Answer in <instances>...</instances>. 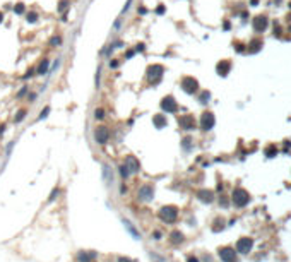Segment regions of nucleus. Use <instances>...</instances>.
I'll use <instances>...</instances> for the list:
<instances>
[{"mask_svg": "<svg viewBox=\"0 0 291 262\" xmlns=\"http://www.w3.org/2000/svg\"><path fill=\"white\" fill-rule=\"evenodd\" d=\"M159 218L164 223H175L176 218H178V209L175 206H164V207L159 209Z\"/></svg>", "mask_w": 291, "mask_h": 262, "instance_id": "obj_1", "label": "nucleus"}, {"mask_svg": "<svg viewBox=\"0 0 291 262\" xmlns=\"http://www.w3.org/2000/svg\"><path fill=\"white\" fill-rule=\"evenodd\" d=\"M163 72H164L163 65L154 63V65H151V67L147 69V77L153 81V84H158L159 81H161V75H163Z\"/></svg>", "mask_w": 291, "mask_h": 262, "instance_id": "obj_2", "label": "nucleus"}, {"mask_svg": "<svg viewBox=\"0 0 291 262\" xmlns=\"http://www.w3.org/2000/svg\"><path fill=\"white\" fill-rule=\"evenodd\" d=\"M182 88H183L185 93L194 94V93L199 89V82H197V79H194V77H183L182 79Z\"/></svg>", "mask_w": 291, "mask_h": 262, "instance_id": "obj_3", "label": "nucleus"}, {"mask_svg": "<svg viewBox=\"0 0 291 262\" xmlns=\"http://www.w3.org/2000/svg\"><path fill=\"white\" fill-rule=\"evenodd\" d=\"M248 200H250V197H248V194H247L243 189H235V192H233V202L238 206V207L245 206Z\"/></svg>", "mask_w": 291, "mask_h": 262, "instance_id": "obj_4", "label": "nucleus"}, {"mask_svg": "<svg viewBox=\"0 0 291 262\" xmlns=\"http://www.w3.org/2000/svg\"><path fill=\"white\" fill-rule=\"evenodd\" d=\"M154 197V189L153 185H142L141 189H139L137 192V199L142 200V202H147V200H151Z\"/></svg>", "mask_w": 291, "mask_h": 262, "instance_id": "obj_5", "label": "nucleus"}, {"mask_svg": "<svg viewBox=\"0 0 291 262\" xmlns=\"http://www.w3.org/2000/svg\"><path fill=\"white\" fill-rule=\"evenodd\" d=\"M161 108H163L166 113H175V111L178 110V105H176V101H175L173 96H164L163 100H161Z\"/></svg>", "mask_w": 291, "mask_h": 262, "instance_id": "obj_6", "label": "nucleus"}, {"mask_svg": "<svg viewBox=\"0 0 291 262\" xmlns=\"http://www.w3.org/2000/svg\"><path fill=\"white\" fill-rule=\"evenodd\" d=\"M94 139H96V142L98 144H106L108 142V139H110V130L106 129V127H98L94 130Z\"/></svg>", "mask_w": 291, "mask_h": 262, "instance_id": "obj_7", "label": "nucleus"}, {"mask_svg": "<svg viewBox=\"0 0 291 262\" xmlns=\"http://www.w3.org/2000/svg\"><path fill=\"white\" fill-rule=\"evenodd\" d=\"M214 115H212L211 111H206V113H202L201 117V129L202 130H211L212 127H214Z\"/></svg>", "mask_w": 291, "mask_h": 262, "instance_id": "obj_8", "label": "nucleus"}, {"mask_svg": "<svg viewBox=\"0 0 291 262\" xmlns=\"http://www.w3.org/2000/svg\"><path fill=\"white\" fill-rule=\"evenodd\" d=\"M178 123L183 130H194L195 129V118L192 115H182L178 118Z\"/></svg>", "mask_w": 291, "mask_h": 262, "instance_id": "obj_9", "label": "nucleus"}, {"mask_svg": "<svg viewBox=\"0 0 291 262\" xmlns=\"http://www.w3.org/2000/svg\"><path fill=\"white\" fill-rule=\"evenodd\" d=\"M219 257H221L223 262H236V252L226 247V248H221L219 250Z\"/></svg>", "mask_w": 291, "mask_h": 262, "instance_id": "obj_10", "label": "nucleus"}, {"mask_svg": "<svg viewBox=\"0 0 291 262\" xmlns=\"http://www.w3.org/2000/svg\"><path fill=\"white\" fill-rule=\"evenodd\" d=\"M252 245H254L252 238H240L238 243H236V250L242 252V254H247V252L252 250Z\"/></svg>", "mask_w": 291, "mask_h": 262, "instance_id": "obj_11", "label": "nucleus"}, {"mask_svg": "<svg viewBox=\"0 0 291 262\" xmlns=\"http://www.w3.org/2000/svg\"><path fill=\"white\" fill-rule=\"evenodd\" d=\"M123 165L128 168V171H130V173H137L139 170H141V163H139V159L135 156H127V159H125Z\"/></svg>", "mask_w": 291, "mask_h": 262, "instance_id": "obj_12", "label": "nucleus"}, {"mask_svg": "<svg viewBox=\"0 0 291 262\" xmlns=\"http://www.w3.org/2000/svg\"><path fill=\"white\" fill-rule=\"evenodd\" d=\"M77 260L79 262H94L96 260V252H79L77 254Z\"/></svg>", "mask_w": 291, "mask_h": 262, "instance_id": "obj_13", "label": "nucleus"}, {"mask_svg": "<svg viewBox=\"0 0 291 262\" xmlns=\"http://www.w3.org/2000/svg\"><path fill=\"white\" fill-rule=\"evenodd\" d=\"M229 69H231V65H229V62L228 60H221V62L216 65V70H217V74L219 75H228V72H229Z\"/></svg>", "mask_w": 291, "mask_h": 262, "instance_id": "obj_14", "label": "nucleus"}, {"mask_svg": "<svg viewBox=\"0 0 291 262\" xmlns=\"http://www.w3.org/2000/svg\"><path fill=\"white\" fill-rule=\"evenodd\" d=\"M265 27H267V19H265V17H262V16H260V17H255V19H254V29H255V31L262 33Z\"/></svg>", "mask_w": 291, "mask_h": 262, "instance_id": "obj_15", "label": "nucleus"}, {"mask_svg": "<svg viewBox=\"0 0 291 262\" xmlns=\"http://www.w3.org/2000/svg\"><path fill=\"white\" fill-rule=\"evenodd\" d=\"M153 123L156 129H163V127H166V117L161 115V113H158V115L153 117Z\"/></svg>", "mask_w": 291, "mask_h": 262, "instance_id": "obj_16", "label": "nucleus"}, {"mask_svg": "<svg viewBox=\"0 0 291 262\" xmlns=\"http://www.w3.org/2000/svg\"><path fill=\"white\" fill-rule=\"evenodd\" d=\"M169 241H171L173 245H178V243L183 241V235H182L180 231H171V233H169Z\"/></svg>", "mask_w": 291, "mask_h": 262, "instance_id": "obj_17", "label": "nucleus"}, {"mask_svg": "<svg viewBox=\"0 0 291 262\" xmlns=\"http://www.w3.org/2000/svg\"><path fill=\"white\" fill-rule=\"evenodd\" d=\"M199 197H201V200H204V202H211L212 192L211 190H201V192H199Z\"/></svg>", "mask_w": 291, "mask_h": 262, "instance_id": "obj_18", "label": "nucleus"}, {"mask_svg": "<svg viewBox=\"0 0 291 262\" xmlns=\"http://www.w3.org/2000/svg\"><path fill=\"white\" fill-rule=\"evenodd\" d=\"M123 225H125V228H127V230L130 231V233H132V236H134V238H135V240H139V238H141V235H139L137 231L134 230V226L130 225V223H128L127 219H123Z\"/></svg>", "mask_w": 291, "mask_h": 262, "instance_id": "obj_19", "label": "nucleus"}, {"mask_svg": "<svg viewBox=\"0 0 291 262\" xmlns=\"http://www.w3.org/2000/svg\"><path fill=\"white\" fill-rule=\"evenodd\" d=\"M48 67H50V60H43L41 63H40V67H38V74H46L48 72Z\"/></svg>", "mask_w": 291, "mask_h": 262, "instance_id": "obj_20", "label": "nucleus"}, {"mask_svg": "<svg viewBox=\"0 0 291 262\" xmlns=\"http://www.w3.org/2000/svg\"><path fill=\"white\" fill-rule=\"evenodd\" d=\"M24 118H26V110H19V111H17V115L14 117V122L19 123V122H22Z\"/></svg>", "mask_w": 291, "mask_h": 262, "instance_id": "obj_21", "label": "nucleus"}, {"mask_svg": "<svg viewBox=\"0 0 291 262\" xmlns=\"http://www.w3.org/2000/svg\"><path fill=\"white\" fill-rule=\"evenodd\" d=\"M62 43V38L60 36H52L50 38V46H58Z\"/></svg>", "mask_w": 291, "mask_h": 262, "instance_id": "obj_22", "label": "nucleus"}, {"mask_svg": "<svg viewBox=\"0 0 291 262\" xmlns=\"http://www.w3.org/2000/svg\"><path fill=\"white\" fill-rule=\"evenodd\" d=\"M24 11H26V7H24V4H16V7H14V12L16 14H24Z\"/></svg>", "mask_w": 291, "mask_h": 262, "instance_id": "obj_23", "label": "nucleus"}, {"mask_svg": "<svg viewBox=\"0 0 291 262\" xmlns=\"http://www.w3.org/2000/svg\"><path fill=\"white\" fill-rule=\"evenodd\" d=\"M103 117H105V110H103V108H96L94 110V118L96 120H101Z\"/></svg>", "mask_w": 291, "mask_h": 262, "instance_id": "obj_24", "label": "nucleus"}, {"mask_svg": "<svg viewBox=\"0 0 291 262\" xmlns=\"http://www.w3.org/2000/svg\"><path fill=\"white\" fill-rule=\"evenodd\" d=\"M120 175H122L123 178H127L128 175H130V171H128V168L125 166V165H120Z\"/></svg>", "mask_w": 291, "mask_h": 262, "instance_id": "obj_25", "label": "nucleus"}, {"mask_svg": "<svg viewBox=\"0 0 291 262\" xmlns=\"http://www.w3.org/2000/svg\"><path fill=\"white\" fill-rule=\"evenodd\" d=\"M209 98H211V94H209V91H202V94H201V103H207L209 101Z\"/></svg>", "mask_w": 291, "mask_h": 262, "instance_id": "obj_26", "label": "nucleus"}, {"mask_svg": "<svg viewBox=\"0 0 291 262\" xmlns=\"http://www.w3.org/2000/svg\"><path fill=\"white\" fill-rule=\"evenodd\" d=\"M26 17H27V22H36L38 21V14H36V12H29Z\"/></svg>", "mask_w": 291, "mask_h": 262, "instance_id": "obj_27", "label": "nucleus"}, {"mask_svg": "<svg viewBox=\"0 0 291 262\" xmlns=\"http://www.w3.org/2000/svg\"><path fill=\"white\" fill-rule=\"evenodd\" d=\"M48 113H50V106H46L45 110H41V113H40V118H38V120H41V118H46Z\"/></svg>", "mask_w": 291, "mask_h": 262, "instance_id": "obj_28", "label": "nucleus"}, {"mask_svg": "<svg viewBox=\"0 0 291 262\" xmlns=\"http://www.w3.org/2000/svg\"><path fill=\"white\" fill-rule=\"evenodd\" d=\"M67 5H69V0H62V2H60V7H58V11H65Z\"/></svg>", "mask_w": 291, "mask_h": 262, "instance_id": "obj_29", "label": "nucleus"}, {"mask_svg": "<svg viewBox=\"0 0 291 262\" xmlns=\"http://www.w3.org/2000/svg\"><path fill=\"white\" fill-rule=\"evenodd\" d=\"M259 48H260V41H254V43H252V48H250V50H252V52H257Z\"/></svg>", "mask_w": 291, "mask_h": 262, "instance_id": "obj_30", "label": "nucleus"}, {"mask_svg": "<svg viewBox=\"0 0 291 262\" xmlns=\"http://www.w3.org/2000/svg\"><path fill=\"white\" fill-rule=\"evenodd\" d=\"M58 194H60V192H58V189H53V190H52V194H50V200H53Z\"/></svg>", "mask_w": 291, "mask_h": 262, "instance_id": "obj_31", "label": "nucleus"}, {"mask_svg": "<svg viewBox=\"0 0 291 262\" xmlns=\"http://www.w3.org/2000/svg\"><path fill=\"white\" fill-rule=\"evenodd\" d=\"M118 262H134V260L128 257H118Z\"/></svg>", "mask_w": 291, "mask_h": 262, "instance_id": "obj_32", "label": "nucleus"}, {"mask_svg": "<svg viewBox=\"0 0 291 262\" xmlns=\"http://www.w3.org/2000/svg\"><path fill=\"white\" fill-rule=\"evenodd\" d=\"M135 50H137V52H144V50H146V46H144V43H139Z\"/></svg>", "mask_w": 291, "mask_h": 262, "instance_id": "obj_33", "label": "nucleus"}, {"mask_svg": "<svg viewBox=\"0 0 291 262\" xmlns=\"http://www.w3.org/2000/svg\"><path fill=\"white\" fill-rule=\"evenodd\" d=\"M34 75V69H31V70H27V74L24 75V79H27V77H33Z\"/></svg>", "mask_w": 291, "mask_h": 262, "instance_id": "obj_34", "label": "nucleus"}, {"mask_svg": "<svg viewBox=\"0 0 291 262\" xmlns=\"http://www.w3.org/2000/svg\"><path fill=\"white\" fill-rule=\"evenodd\" d=\"M156 14H164V5H159L156 9Z\"/></svg>", "mask_w": 291, "mask_h": 262, "instance_id": "obj_35", "label": "nucleus"}, {"mask_svg": "<svg viewBox=\"0 0 291 262\" xmlns=\"http://www.w3.org/2000/svg\"><path fill=\"white\" fill-rule=\"evenodd\" d=\"M110 67H111V69H116V67H118V62H116V60H113V62H110Z\"/></svg>", "mask_w": 291, "mask_h": 262, "instance_id": "obj_36", "label": "nucleus"}, {"mask_svg": "<svg viewBox=\"0 0 291 262\" xmlns=\"http://www.w3.org/2000/svg\"><path fill=\"white\" fill-rule=\"evenodd\" d=\"M187 262H199V259H197V257H188V260H187Z\"/></svg>", "mask_w": 291, "mask_h": 262, "instance_id": "obj_37", "label": "nucleus"}, {"mask_svg": "<svg viewBox=\"0 0 291 262\" xmlns=\"http://www.w3.org/2000/svg\"><path fill=\"white\" fill-rule=\"evenodd\" d=\"M154 238H156V240H159V238H161V233H159V231H154Z\"/></svg>", "mask_w": 291, "mask_h": 262, "instance_id": "obj_38", "label": "nucleus"}, {"mask_svg": "<svg viewBox=\"0 0 291 262\" xmlns=\"http://www.w3.org/2000/svg\"><path fill=\"white\" fill-rule=\"evenodd\" d=\"M26 91H27V89H26V88H22V89H21V91H19V96H22V94H26Z\"/></svg>", "mask_w": 291, "mask_h": 262, "instance_id": "obj_39", "label": "nucleus"}, {"mask_svg": "<svg viewBox=\"0 0 291 262\" xmlns=\"http://www.w3.org/2000/svg\"><path fill=\"white\" fill-rule=\"evenodd\" d=\"M132 55H134V50H128V52H127V58H130Z\"/></svg>", "mask_w": 291, "mask_h": 262, "instance_id": "obj_40", "label": "nucleus"}, {"mask_svg": "<svg viewBox=\"0 0 291 262\" xmlns=\"http://www.w3.org/2000/svg\"><path fill=\"white\" fill-rule=\"evenodd\" d=\"M5 132V125H0V134H4Z\"/></svg>", "mask_w": 291, "mask_h": 262, "instance_id": "obj_41", "label": "nucleus"}, {"mask_svg": "<svg viewBox=\"0 0 291 262\" xmlns=\"http://www.w3.org/2000/svg\"><path fill=\"white\" fill-rule=\"evenodd\" d=\"M2 21H4V14H2V12H0V22H2Z\"/></svg>", "mask_w": 291, "mask_h": 262, "instance_id": "obj_42", "label": "nucleus"}]
</instances>
